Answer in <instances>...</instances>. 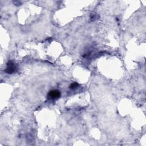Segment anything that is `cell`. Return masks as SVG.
Listing matches in <instances>:
<instances>
[{
  "instance_id": "obj_2",
  "label": "cell",
  "mask_w": 146,
  "mask_h": 146,
  "mask_svg": "<svg viewBox=\"0 0 146 146\" xmlns=\"http://www.w3.org/2000/svg\"><path fill=\"white\" fill-rule=\"evenodd\" d=\"M60 92L59 90H52L48 92L47 94L48 98L50 99H56L60 98Z\"/></svg>"
},
{
  "instance_id": "obj_1",
  "label": "cell",
  "mask_w": 146,
  "mask_h": 146,
  "mask_svg": "<svg viewBox=\"0 0 146 146\" xmlns=\"http://www.w3.org/2000/svg\"><path fill=\"white\" fill-rule=\"evenodd\" d=\"M16 70V66L12 61H9L7 63V67L5 70V72L7 74H11Z\"/></svg>"
},
{
  "instance_id": "obj_3",
  "label": "cell",
  "mask_w": 146,
  "mask_h": 146,
  "mask_svg": "<svg viewBox=\"0 0 146 146\" xmlns=\"http://www.w3.org/2000/svg\"><path fill=\"white\" fill-rule=\"evenodd\" d=\"M79 86V84L76 83V82H74V83H72L70 86V88L72 90H74V89H76V88L78 87V86Z\"/></svg>"
}]
</instances>
